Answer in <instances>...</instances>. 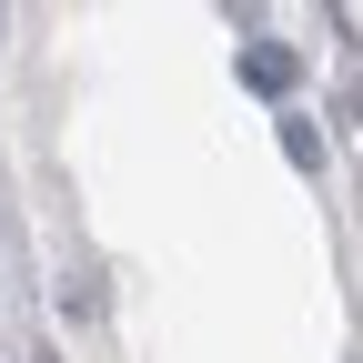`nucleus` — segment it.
<instances>
[{
  "label": "nucleus",
  "mask_w": 363,
  "mask_h": 363,
  "mask_svg": "<svg viewBox=\"0 0 363 363\" xmlns=\"http://www.w3.org/2000/svg\"><path fill=\"white\" fill-rule=\"evenodd\" d=\"M61 313H71V323H91V313H101V283H91V272H71V283H61Z\"/></svg>",
  "instance_id": "2"
},
{
  "label": "nucleus",
  "mask_w": 363,
  "mask_h": 363,
  "mask_svg": "<svg viewBox=\"0 0 363 363\" xmlns=\"http://www.w3.org/2000/svg\"><path fill=\"white\" fill-rule=\"evenodd\" d=\"M242 81L252 91H293V51L283 40H242Z\"/></svg>",
  "instance_id": "1"
}]
</instances>
